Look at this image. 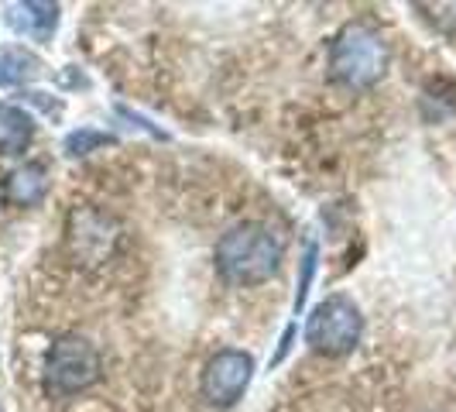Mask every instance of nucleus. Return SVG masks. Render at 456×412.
Here are the masks:
<instances>
[{"instance_id": "1", "label": "nucleus", "mask_w": 456, "mask_h": 412, "mask_svg": "<svg viewBox=\"0 0 456 412\" xmlns=\"http://www.w3.org/2000/svg\"><path fill=\"white\" fill-rule=\"evenodd\" d=\"M285 258V244L265 224H237L216 241V268L237 285L272 282Z\"/></svg>"}, {"instance_id": "2", "label": "nucleus", "mask_w": 456, "mask_h": 412, "mask_svg": "<svg viewBox=\"0 0 456 412\" xmlns=\"http://www.w3.org/2000/svg\"><path fill=\"white\" fill-rule=\"evenodd\" d=\"M391 52L385 35L367 21L343 24L330 45V72L350 90H367L388 72Z\"/></svg>"}, {"instance_id": "3", "label": "nucleus", "mask_w": 456, "mask_h": 412, "mask_svg": "<svg viewBox=\"0 0 456 412\" xmlns=\"http://www.w3.org/2000/svg\"><path fill=\"white\" fill-rule=\"evenodd\" d=\"M364 334V317L361 306L346 296H330L322 299L320 306L313 309V317L305 323V343L326 354V358H343L350 354Z\"/></svg>"}, {"instance_id": "4", "label": "nucleus", "mask_w": 456, "mask_h": 412, "mask_svg": "<svg viewBox=\"0 0 456 412\" xmlns=\"http://www.w3.org/2000/svg\"><path fill=\"white\" fill-rule=\"evenodd\" d=\"M100 350L79 334H62L59 341L48 347L45 358V385L48 391L72 395V391H86L100 382Z\"/></svg>"}, {"instance_id": "5", "label": "nucleus", "mask_w": 456, "mask_h": 412, "mask_svg": "<svg viewBox=\"0 0 456 412\" xmlns=\"http://www.w3.org/2000/svg\"><path fill=\"white\" fill-rule=\"evenodd\" d=\"M254 375V358L244 350H220L213 354L203 367V378H200V391L209 406L216 409H230L240 402V395L248 391Z\"/></svg>"}, {"instance_id": "6", "label": "nucleus", "mask_w": 456, "mask_h": 412, "mask_svg": "<svg viewBox=\"0 0 456 412\" xmlns=\"http://www.w3.org/2000/svg\"><path fill=\"white\" fill-rule=\"evenodd\" d=\"M0 196L7 206H38L48 196V165L45 161H24L4 176Z\"/></svg>"}, {"instance_id": "7", "label": "nucleus", "mask_w": 456, "mask_h": 412, "mask_svg": "<svg viewBox=\"0 0 456 412\" xmlns=\"http://www.w3.org/2000/svg\"><path fill=\"white\" fill-rule=\"evenodd\" d=\"M4 21L14 35L31 38V42H45L59 24V4H42V0H21V4H7L4 7Z\"/></svg>"}, {"instance_id": "8", "label": "nucleus", "mask_w": 456, "mask_h": 412, "mask_svg": "<svg viewBox=\"0 0 456 412\" xmlns=\"http://www.w3.org/2000/svg\"><path fill=\"white\" fill-rule=\"evenodd\" d=\"M31 141H35V117L14 103H0V155H24Z\"/></svg>"}, {"instance_id": "9", "label": "nucleus", "mask_w": 456, "mask_h": 412, "mask_svg": "<svg viewBox=\"0 0 456 412\" xmlns=\"http://www.w3.org/2000/svg\"><path fill=\"white\" fill-rule=\"evenodd\" d=\"M42 76V59L24 45H0V90L24 87Z\"/></svg>"}, {"instance_id": "10", "label": "nucleus", "mask_w": 456, "mask_h": 412, "mask_svg": "<svg viewBox=\"0 0 456 412\" xmlns=\"http://www.w3.org/2000/svg\"><path fill=\"white\" fill-rule=\"evenodd\" d=\"M107 144H114V137L103 135V131H93V128H79V131H72L66 137V152L76 159V155H90L96 148H107Z\"/></svg>"}, {"instance_id": "11", "label": "nucleus", "mask_w": 456, "mask_h": 412, "mask_svg": "<svg viewBox=\"0 0 456 412\" xmlns=\"http://www.w3.org/2000/svg\"><path fill=\"white\" fill-rule=\"evenodd\" d=\"M422 14H426V21H433L439 31H446V35H456V4H415Z\"/></svg>"}, {"instance_id": "12", "label": "nucleus", "mask_w": 456, "mask_h": 412, "mask_svg": "<svg viewBox=\"0 0 456 412\" xmlns=\"http://www.w3.org/2000/svg\"><path fill=\"white\" fill-rule=\"evenodd\" d=\"M313 272H316V244H309V248H305V258H302V282H298V293H296V317L302 313V306H305Z\"/></svg>"}]
</instances>
